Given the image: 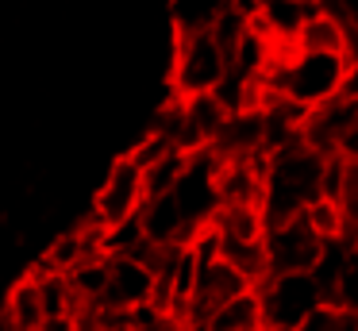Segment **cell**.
<instances>
[{
    "label": "cell",
    "mask_w": 358,
    "mask_h": 331,
    "mask_svg": "<svg viewBox=\"0 0 358 331\" xmlns=\"http://www.w3.org/2000/svg\"><path fill=\"white\" fill-rule=\"evenodd\" d=\"M227 8H231V0H170L173 38L216 31V23L227 15Z\"/></svg>",
    "instance_id": "cell-11"
},
{
    "label": "cell",
    "mask_w": 358,
    "mask_h": 331,
    "mask_svg": "<svg viewBox=\"0 0 358 331\" xmlns=\"http://www.w3.org/2000/svg\"><path fill=\"white\" fill-rule=\"evenodd\" d=\"M258 304H262L266 328L296 331L316 308L331 304V300L312 274H273L258 285Z\"/></svg>",
    "instance_id": "cell-3"
},
{
    "label": "cell",
    "mask_w": 358,
    "mask_h": 331,
    "mask_svg": "<svg viewBox=\"0 0 358 331\" xmlns=\"http://www.w3.org/2000/svg\"><path fill=\"white\" fill-rule=\"evenodd\" d=\"M143 204H147V177H143L139 162L131 154H124V158L112 162L101 189L93 192V212H89V220L101 223L104 231H112L120 223L135 220L143 212Z\"/></svg>",
    "instance_id": "cell-4"
},
{
    "label": "cell",
    "mask_w": 358,
    "mask_h": 331,
    "mask_svg": "<svg viewBox=\"0 0 358 331\" xmlns=\"http://www.w3.org/2000/svg\"><path fill=\"white\" fill-rule=\"evenodd\" d=\"M312 12H316V4H308V0H258V8L250 12V23L278 50H296L301 31L312 20Z\"/></svg>",
    "instance_id": "cell-8"
},
{
    "label": "cell",
    "mask_w": 358,
    "mask_h": 331,
    "mask_svg": "<svg viewBox=\"0 0 358 331\" xmlns=\"http://www.w3.org/2000/svg\"><path fill=\"white\" fill-rule=\"evenodd\" d=\"M173 200L181 204L185 220L196 231H204L220 212V158L212 150H196L189 154L185 169H181L178 185H173Z\"/></svg>",
    "instance_id": "cell-7"
},
{
    "label": "cell",
    "mask_w": 358,
    "mask_h": 331,
    "mask_svg": "<svg viewBox=\"0 0 358 331\" xmlns=\"http://www.w3.org/2000/svg\"><path fill=\"white\" fill-rule=\"evenodd\" d=\"M43 323H47L43 293H39V281L27 274V277H20V281L12 285L8 300H4L0 331H43Z\"/></svg>",
    "instance_id": "cell-10"
},
{
    "label": "cell",
    "mask_w": 358,
    "mask_h": 331,
    "mask_svg": "<svg viewBox=\"0 0 358 331\" xmlns=\"http://www.w3.org/2000/svg\"><path fill=\"white\" fill-rule=\"evenodd\" d=\"M343 97L358 104V50L347 58V81H343Z\"/></svg>",
    "instance_id": "cell-18"
},
{
    "label": "cell",
    "mask_w": 358,
    "mask_h": 331,
    "mask_svg": "<svg viewBox=\"0 0 358 331\" xmlns=\"http://www.w3.org/2000/svg\"><path fill=\"white\" fill-rule=\"evenodd\" d=\"M143 235H147V246H189L201 231L185 220L181 204L173 200V192H162V197H147L139 212Z\"/></svg>",
    "instance_id": "cell-9"
},
{
    "label": "cell",
    "mask_w": 358,
    "mask_h": 331,
    "mask_svg": "<svg viewBox=\"0 0 358 331\" xmlns=\"http://www.w3.org/2000/svg\"><path fill=\"white\" fill-rule=\"evenodd\" d=\"M327 169L331 158L312 150L308 143H289L266 158V189H262V212L266 223L304 216L316 200L327 197Z\"/></svg>",
    "instance_id": "cell-1"
},
{
    "label": "cell",
    "mask_w": 358,
    "mask_h": 331,
    "mask_svg": "<svg viewBox=\"0 0 358 331\" xmlns=\"http://www.w3.org/2000/svg\"><path fill=\"white\" fill-rule=\"evenodd\" d=\"M335 158H339L343 166H358V120L350 123V127L343 131V139L335 143Z\"/></svg>",
    "instance_id": "cell-17"
},
{
    "label": "cell",
    "mask_w": 358,
    "mask_h": 331,
    "mask_svg": "<svg viewBox=\"0 0 358 331\" xmlns=\"http://www.w3.org/2000/svg\"><path fill=\"white\" fill-rule=\"evenodd\" d=\"M339 208H343V220H347V235L358 239V166H347L343 192H339Z\"/></svg>",
    "instance_id": "cell-15"
},
{
    "label": "cell",
    "mask_w": 358,
    "mask_h": 331,
    "mask_svg": "<svg viewBox=\"0 0 358 331\" xmlns=\"http://www.w3.org/2000/svg\"><path fill=\"white\" fill-rule=\"evenodd\" d=\"M301 50H324V54H355V38L347 35V27H343L335 15H327L324 8L316 4V12H312V20L304 23L301 31Z\"/></svg>",
    "instance_id": "cell-12"
},
{
    "label": "cell",
    "mask_w": 358,
    "mask_h": 331,
    "mask_svg": "<svg viewBox=\"0 0 358 331\" xmlns=\"http://www.w3.org/2000/svg\"><path fill=\"white\" fill-rule=\"evenodd\" d=\"M258 328H266L262 304H258V289H250V293H243V297L220 304L196 331H258Z\"/></svg>",
    "instance_id": "cell-13"
},
{
    "label": "cell",
    "mask_w": 358,
    "mask_h": 331,
    "mask_svg": "<svg viewBox=\"0 0 358 331\" xmlns=\"http://www.w3.org/2000/svg\"><path fill=\"white\" fill-rule=\"evenodd\" d=\"M258 331H278V328H258Z\"/></svg>",
    "instance_id": "cell-20"
},
{
    "label": "cell",
    "mask_w": 358,
    "mask_h": 331,
    "mask_svg": "<svg viewBox=\"0 0 358 331\" xmlns=\"http://www.w3.org/2000/svg\"><path fill=\"white\" fill-rule=\"evenodd\" d=\"M331 304H339V308L358 316V239H350V246H347V262H343V274H339V285H335Z\"/></svg>",
    "instance_id": "cell-14"
},
{
    "label": "cell",
    "mask_w": 358,
    "mask_h": 331,
    "mask_svg": "<svg viewBox=\"0 0 358 331\" xmlns=\"http://www.w3.org/2000/svg\"><path fill=\"white\" fill-rule=\"evenodd\" d=\"M320 8L347 27V35L355 38V50H358V0H320Z\"/></svg>",
    "instance_id": "cell-16"
},
{
    "label": "cell",
    "mask_w": 358,
    "mask_h": 331,
    "mask_svg": "<svg viewBox=\"0 0 358 331\" xmlns=\"http://www.w3.org/2000/svg\"><path fill=\"white\" fill-rule=\"evenodd\" d=\"M327 239L308 223V216L266 223V269L273 274H312Z\"/></svg>",
    "instance_id": "cell-6"
},
{
    "label": "cell",
    "mask_w": 358,
    "mask_h": 331,
    "mask_svg": "<svg viewBox=\"0 0 358 331\" xmlns=\"http://www.w3.org/2000/svg\"><path fill=\"white\" fill-rule=\"evenodd\" d=\"M150 304H158V274H155V262H150V246L147 254H112L101 312L127 316Z\"/></svg>",
    "instance_id": "cell-5"
},
{
    "label": "cell",
    "mask_w": 358,
    "mask_h": 331,
    "mask_svg": "<svg viewBox=\"0 0 358 331\" xmlns=\"http://www.w3.org/2000/svg\"><path fill=\"white\" fill-rule=\"evenodd\" d=\"M231 4H235V8H243V12H255L258 0H231Z\"/></svg>",
    "instance_id": "cell-19"
},
{
    "label": "cell",
    "mask_w": 358,
    "mask_h": 331,
    "mask_svg": "<svg viewBox=\"0 0 358 331\" xmlns=\"http://www.w3.org/2000/svg\"><path fill=\"white\" fill-rule=\"evenodd\" d=\"M231 73V58L212 35H185L173 38V62H170V85L173 97H212Z\"/></svg>",
    "instance_id": "cell-2"
}]
</instances>
